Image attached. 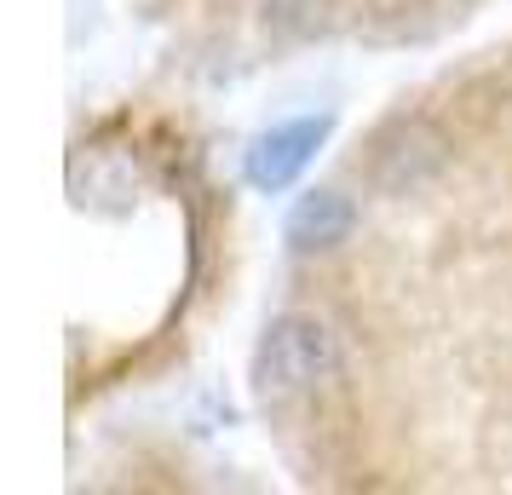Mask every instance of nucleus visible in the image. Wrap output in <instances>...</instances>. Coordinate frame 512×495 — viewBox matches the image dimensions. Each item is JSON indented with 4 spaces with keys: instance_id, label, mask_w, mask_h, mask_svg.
<instances>
[{
    "instance_id": "f257e3e1",
    "label": "nucleus",
    "mask_w": 512,
    "mask_h": 495,
    "mask_svg": "<svg viewBox=\"0 0 512 495\" xmlns=\"http://www.w3.org/2000/svg\"><path fill=\"white\" fill-rule=\"evenodd\" d=\"M254 346L323 490H512V41L397 93L300 196Z\"/></svg>"
},
{
    "instance_id": "f03ea898",
    "label": "nucleus",
    "mask_w": 512,
    "mask_h": 495,
    "mask_svg": "<svg viewBox=\"0 0 512 495\" xmlns=\"http://www.w3.org/2000/svg\"><path fill=\"white\" fill-rule=\"evenodd\" d=\"M478 6L484 0H162V18H185L190 41L225 58H277L328 41L420 47L466 24Z\"/></svg>"
}]
</instances>
